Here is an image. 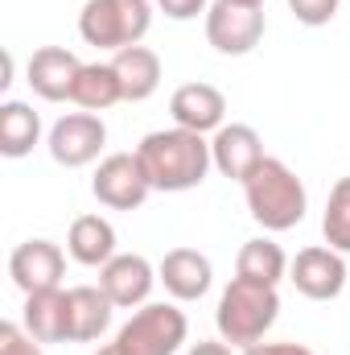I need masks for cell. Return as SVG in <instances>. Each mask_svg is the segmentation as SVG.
I'll use <instances>...</instances> for the list:
<instances>
[{"instance_id": "23", "label": "cell", "mask_w": 350, "mask_h": 355, "mask_svg": "<svg viewBox=\"0 0 350 355\" xmlns=\"http://www.w3.org/2000/svg\"><path fill=\"white\" fill-rule=\"evenodd\" d=\"M322 236L330 248H338L342 257L350 252V178H338L330 198H326V215H322Z\"/></svg>"}, {"instance_id": "29", "label": "cell", "mask_w": 350, "mask_h": 355, "mask_svg": "<svg viewBox=\"0 0 350 355\" xmlns=\"http://www.w3.org/2000/svg\"><path fill=\"white\" fill-rule=\"evenodd\" d=\"M95 355H124V352H120L116 343H107V347H99V352H95Z\"/></svg>"}, {"instance_id": "25", "label": "cell", "mask_w": 350, "mask_h": 355, "mask_svg": "<svg viewBox=\"0 0 350 355\" xmlns=\"http://www.w3.org/2000/svg\"><path fill=\"white\" fill-rule=\"evenodd\" d=\"M0 355H42V343L21 322H0Z\"/></svg>"}, {"instance_id": "30", "label": "cell", "mask_w": 350, "mask_h": 355, "mask_svg": "<svg viewBox=\"0 0 350 355\" xmlns=\"http://www.w3.org/2000/svg\"><path fill=\"white\" fill-rule=\"evenodd\" d=\"M235 4H260V8H264V0H235Z\"/></svg>"}, {"instance_id": "11", "label": "cell", "mask_w": 350, "mask_h": 355, "mask_svg": "<svg viewBox=\"0 0 350 355\" xmlns=\"http://www.w3.org/2000/svg\"><path fill=\"white\" fill-rule=\"evenodd\" d=\"M157 285V268L149 265L140 252H116L107 265L99 268V289L111 297L116 310H136L149 302Z\"/></svg>"}, {"instance_id": "14", "label": "cell", "mask_w": 350, "mask_h": 355, "mask_svg": "<svg viewBox=\"0 0 350 355\" xmlns=\"http://www.w3.org/2000/svg\"><path fill=\"white\" fill-rule=\"evenodd\" d=\"M79 71H83V62L66 46H42V50H33V58L25 67V79H29L33 95L58 103V99H71Z\"/></svg>"}, {"instance_id": "19", "label": "cell", "mask_w": 350, "mask_h": 355, "mask_svg": "<svg viewBox=\"0 0 350 355\" xmlns=\"http://www.w3.org/2000/svg\"><path fill=\"white\" fill-rule=\"evenodd\" d=\"M71 293V335L75 343H95L103 339V331L111 327V297L99 285H75Z\"/></svg>"}, {"instance_id": "16", "label": "cell", "mask_w": 350, "mask_h": 355, "mask_svg": "<svg viewBox=\"0 0 350 355\" xmlns=\"http://www.w3.org/2000/svg\"><path fill=\"white\" fill-rule=\"evenodd\" d=\"M157 281L165 285V293L174 302H198L206 297V289L214 285V268L198 248H174L161 257L157 265Z\"/></svg>"}, {"instance_id": "20", "label": "cell", "mask_w": 350, "mask_h": 355, "mask_svg": "<svg viewBox=\"0 0 350 355\" xmlns=\"http://www.w3.org/2000/svg\"><path fill=\"white\" fill-rule=\"evenodd\" d=\"M37 141H42V116L21 99H4L0 103V153L17 162V157H29Z\"/></svg>"}, {"instance_id": "26", "label": "cell", "mask_w": 350, "mask_h": 355, "mask_svg": "<svg viewBox=\"0 0 350 355\" xmlns=\"http://www.w3.org/2000/svg\"><path fill=\"white\" fill-rule=\"evenodd\" d=\"M157 8L174 21H194L198 12H206V0H157Z\"/></svg>"}, {"instance_id": "6", "label": "cell", "mask_w": 350, "mask_h": 355, "mask_svg": "<svg viewBox=\"0 0 350 355\" xmlns=\"http://www.w3.org/2000/svg\"><path fill=\"white\" fill-rule=\"evenodd\" d=\"M264 37V8L260 4H235V0H214L206 8V42L227 54L243 58L260 46Z\"/></svg>"}, {"instance_id": "5", "label": "cell", "mask_w": 350, "mask_h": 355, "mask_svg": "<svg viewBox=\"0 0 350 355\" xmlns=\"http://www.w3.org/2000/svg\"><path fill=\"white\" fill-rule=\"evenodd\" d=\"M190 335L185 314L174 302H145L116 335V347L124 355H177Z\"/></svg>"}, {"instance_id": "27", "label": "cell", "mask_w": 350, "mask_h": 355, "mask_svg": "<svg viewBox=\"0 0 350 355\" xmlns=\"http://www.w3.org/2000/svg\"><path fill=\"white\" fill-rule=\"evenodd\" d=\"M243 355H313L305 343H256V347H243Z\"/></svg>"}, {"instance_id": "15", "label": "cell", "mask_w": 350, "mask_h": 355, "mask_svg": "<svg viewBox=\"0 0 350 355\" xmlns=\"http://www.w3.org/2000/svg\"><path fill=\"white\" fill-rule=\"evenodd\" d=\"M21 327H25L37 343H75V335H71V293H66V289L25 293Z\"/></svg>"}, {"instance_id": "22", "label": "cell", "mask_w": 350, "mask_h": 355, "mask_svg": "<svg viewBox=\"0 0 350 355\" xmlns=\"http://www.w3.org/2000/svg\"><path fill=\"white\" fill-rule=\"evenodd\" d=\"M235 277L243 281H260V285H280L288 277V257L276 240L256 236L239 248V261H235Z\"/></svg>"}, {"instance_id": "10", "label": "cell", "mask_w": 350, "mask_h": 355, "mask_svg": "<svg viewBox=\"0 0 350 355\" xmlns=\"http://www.w3.org/2000/svg\"><path fill=\"white\" fill-rule=\"evenodd\" d=\"M8 277L21 293H42V289H62L66 257L54 240H25L8 257Z\"/></svg>"}, {"instance_id": "17", "label": "cell", "mask_w": 350, "mask_h": 355, "mask_svg": "<svg viewBox=\"0 0 350 355\" xmlns=\"http://www.w3.org/2000/svg\"><path fill=\"white\" fill-rule=\"evenodd\" d=\"M111 67H116V79H120V91H124V103H145L161 87V58L149 46L116 50Z\"/></svg>"}, {"instance_id": "9", "label": "cell", "mask_w": 350, "mask_h": 355, "mask_svg": "<svg viewBox=\"0 0 350 355\" xmlns=\"http://www.w3.org/2000/svg\"><path fill=\"white\" fill-rule=\"evenodd\" d=\"M50 157L66 170H83L91 162H99L103 145H107V124L95 112H66L54 128H50Z\"/></svg>"}, {"instance_id": "4", "label": "cell", "mask_w": 350, "mask_h": 355, "mask_svg": "<svg viewBox=\"0 0 350 355\" xmlns=\"http://www.w3.org/2000/svg\"><path fill=\"white\" fill-rule=\"evenodd\" d=\"M153 25V0H87L79 12V37L95 50L140 46Z\"/></svg>"}, {"instance_id": "1", "label": "cell", "mask_w": 350, "mask_h": 355, "mask_svg": "<svg viewBox=\"0 0 350 355\" xmlns=\"http://www.w3.org/2000/svg\"><path fill=\"white\" fill-rule=\"evenodd\" d=\"M136 157L149 174V186L161 190V194H181V190L202 186L210 166H214L210 141L202 132H190V128H177V124L149 132L136 145Z\"/></svg>"}, {"instance_id": "13", "label": "cell", "mask_w": 350, "mask_h": 355, "mask_svg": "<svg viewBox=\"0 0 350 355\" xmlns=\"http://www.w3.org/2000/svg\"><path fill=\"white\" fill-rule=\"evenodd\" d=\"M169 116H174L177 128H190V132H219L223 128V116H227V95L214 87V83H181L169 99Z\"/></svg>"}, {"instance_id": "12", "label": "cell", "mask_w": 350, "mask_h": 355, "mask_svg": "<svg viewBox=\"0 0 350 355\" xmlns=\"http://www.w3.org/2000/svg\"><path fill=\"white\" fill-rule=\"evenodd\" d=\"M210 157H214V170L223 178L243 182L268 153H264V141L252 124H223L210 141Z\"/></svg>"}, {"instance_id": "8", "label": "cell", "mask_w": 350, "mask_h": 355, "mask_svg": "<svg viewBox=\"0 0 350 355\" xmlns=\"http://www.w3.org/2000/svg\"><path fill=\"white\" fill-rule=\"evenodd\" d=\"M91 194L111 211H136L153 194V186L136 153H107L91 178Z\"/></svg>"}, {"instance_id": "21", "label": "cell", "mask_w": 350, "mask_h": 355, "mask_svg": "<svg viewBox=\"0 0 350 355\" xmlns=\"http://www.w3.org/2000/svg\"><path fill=\"white\" fill-rule=\"evenodd\" d=\"M71 103H79L83 112H107V107L124 103L116 67L111 62H83V71L75 79V91H71Z\"/></svg>"}, {"instance_id": "28", "label": "cell", "mask_w": 350, "mask_h": 355, "mask_svg": "<svg viewBox=\"0 0 350 355\" xmlns=\"http://www.w3.org/2000/svg\"><path fill=\"white\" fill-rule=\"evenodd\" d=\"M185 355H231V347L227 343H214V339H198Z\"/></svg>"}, {"instance_id": "7", "label": "cell", "mask_w": 350, "mask_h": 355, "mask_svg": "<svg viewBox=\"0 0 350 355\" xmlns=\"http://www.w3.org/2000/svg\"><path fill=\"white\" fill-rule=\"evenodd\" d=\"M288 281L309 302H334L342 289H350V268L338 248L313 244V248H301L297 261H288Z\"/></svg>"}, {"instance_id": "24", "label": "cell", "mask_w": 350, "mask_h": 355, "mask_svg": "<svg viewBox=\"0 0 350 355\" xmlns=\"http://www.w3.org/2000/svg\"><path fill=\"white\" fill-rule=\"evenodd\" d=\"M338 4H342V0H288L293 17H297L301 25H309V29L330 25V21L338 17Z\"/></svg>"}, {"instance_id": "18", "label": "cell", "mask_w": 350, "mask_h": 355, "mask_svg": "<svg viewBox=\"0 0 350 355\" xmlns=\"http://www.w3.org/2000/svg\"><path fill=\"white\" fill-rule=\"evenodd\" d=\"M66 252L71 261L87 268H103L116 257V227L103 219V215H79L66 232Z\"/></svg>"}, {"instance_id": "2", "label": "cell", "mask_w": 350, "mask_h": 355, "mask_svg": "<svg viewBox=\"0 0 350 355\" xmlns=\"http://www.w3.org/2000/svg\"><path fill=\"white\" fill-rule=\"evenodd\" d=\"M243 198H248L252 219L264 232H288L309 211L305 182L293 174L280 157H264L260 166L243 178Z\"/></svg>"}, {"instance_id": "3", "label": "cell", "mask_w": 350, "mask_h": 355, "mask_svg": "<svg viewBox=\"0 0 350 355\" xmlns=\"http://www.w3.org/2000/svg\"><path fill=\"white\" fill-rule=\"evenodd\" d=\"M280 318V293L276 285H260V281H243L235 277L214 310V327L223 335V343L231 347H256L264 343V335L272 331V322Z\"/></svg>"}]
</instances>
